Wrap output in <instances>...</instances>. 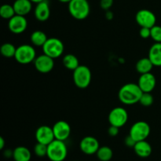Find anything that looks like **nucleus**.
I'll return each mask as SVG.
<instances>
[{
  "label": "nucleus",
  "instance_id": "2",
  "mask_svg": "<svg viewBox=\"0 0 161 161\" xmlns=\"http://www.w3.org/2000/svg\"><path fill=\"white\" fill-rule=\"evenodd\" d=\"M68 155V148L65 142L54 139L47 146V157L50 161H64Z\"/></svg>",
  "mask_w": 161,
  "mask_h": 161
},
{
  "label": "nucleus",
  "instance_id": "28",
  "mask_svg": "<svg viewBox=\"0 0 161 161\" xmlns=\"http://www.w3.org/2000/svg\"><path fill=\"white\" fill-rule=\"evenodd\" d=\"M34 153L38 157H44L47 155V146L37 142L34 147Z\"/></svg>",
  "mask_w": 161,
  "mask_h": 161
},
{
  "label": "nucleus",
  "instance_id": "15",
  "mask_svg": "<svg viewBox=\"0 0 161 161\" xmlns=\"http://www.w3.org/2000/svg\"><path fill=\"white\" fill-rule=\"evenodd\" d=\"M138 84L142 92L151 93L155 88L156 84H157V80H156L155 75L151 72L141 74L139 79H138Z\"/></svg>",
  "mask_w": 161,
  "mask_h": 161
},
{
  "label": "nucleus",
  "instance_id": "29",
  "mask_svg": "<svg viewBox=\"0 0 161 161\" xmlns=\"http://www.w3.org/2000/svg\"><path fill=\"white\" fill-rule=\"evenodd\" d=\"M151 38L156 42H161V26L154 25L151 28Z\"/></svg>",
  "mask_w": 161,
  "mask_h": 161
},
{
  "label": "nucleus",
  "instance_id": "12",
  "mask_svg": "<svg viewBox=\"0 0 161 161\" xmlns=\"http://www.w3.org/2000/svg\"><path fill=\"white\" fill-rule=\"evenodd\" d=\"M35 137L37 142L48 146L55 139L53 128L47 125L40 126L36 130Z\"/></svg>",
  "mask_w": 161,
  "mask_h": 161
},
{
  "label": "nucleus",
  "instance_id": "4",
  "mask_svg": "<svg viewBox=\"0 0 161 161\" xmlns=\"http://www.w3.org/2000/svg\"><path fill=\"white\" fill-rule=\"evenodd\" d=\"M91 71L87 66L80 65L76 69L73 71L72 79L75 86L80 89H85L91 84Z\"/></svg>",
  "mask_w": 161,
  "mask_h": 161
},
{
  "label": "nucleus",
  "instance_id": "3",
  "mask_svg": "<svg viewBox=\"0 0 161 161\" xmlns=\"http://www.w3.org/2000/svg\"><path fill=\"white\" fill-rule=\"evenodd\" d=\"M69 11L73 18L82 20L88 17L91 6L87 0H72L69 3Z\"/></svg>",
  "mask_w": 161,
  "mask_h": 161
},
{
  "label": "nucleus",
  "instance_id": "19",
  "mask_svg": "<svg viewBox=\"0 0 161 161\" xmlns=\"http://www.w3.org/2000/svg\"><path fill=\"white\" fill-rule=\"evenodd\" d=\"M148 58L154 66L161 67V42H155L149 48Z\"/></svg>",
  "mask_w": 161,
  "mask_h": 161
},
{
  "label": "nucleus",
  "instance_id": "8",
  "mask_svg": "<svg viewBox=\"0 0 161 161\" xmlns=\"http://www.w3.org/2000/svg\"><path fill=\"white\" fill-rule=\"evenodd\" d=\"M128 120V113L123 107H116L110 111L108 114V122L110 125L122 127Z\"/></svg>",
  "mask_w": 161,
  "mask_h": 161
},
{
  "label": "nucleus",
  "instance_id": "26",
  "mask_svg": "<svg viewBox=\"0 0 161 161\" xmlns=\"http://www.w3.org/2000/svg\"><path fill=\"white\" fill-rule=\"evenodd\" d=\"M15 15L16 13L13 5L4 4L0 7V16L2 18L9 20Z\"/></svg>",
  "mask_w": 161,
  "mask_h": 161
},
{
  "label": "nucleus",
  "instance_id": "14",
  "mask_svg": "<svg viewBox=\"0 0 161 161\" xmlns=\"http://www.w3.org/2000/svg\"><path fill=\"white\" fill-rule=\"evenodd\" d=\"M54 134L55 139L66 141L71 135V127L66 121L59 120L52 127Z\"/></svg>",
  "mask_w": 161,
  "mask_h": 161
},
{
  "label": "nucleus",
  "instance_id": "35",
  "mask_svg": "<svg viewBox=\"0 0 161 161\" xmlns=\"http://www.w3.org/2000/svg\"><path fill=\"white\" fill-rule=\"evenodd\" d=\"M105 17L108 20H112L113 18V14L109 10H107L106 13H105Z\"/></svg>",
  "mask_w": 161,
  "mask_h": 161
},
{
  "label": "nucleus",
  "instance_id": "17",
  "mask_svg": "<svg viewBox=\"0 0 161 161\" xmlns=\"http://www.w3.org/2000/svg\"><path fill=\"white\" fill-rule=\"evenodd\" d=\"M13 6L16 14L25 17L31 11L32 3L30 0H15Z\"/></svg>",
  "mask_w": 161,
  "mask_h": 161
},
{
  "label": "nucleus",
  "instance_id": "30",
  "mask_svg": "<svg viewBox=\"0 0 161 161\" xmlns=\"http://www.w3.org/2000/svg\"><path fill=\"white\" fill-rule=\"evenodd\" d=\"M114 0H101L100 6L104 10H109L110 8L113 6Z\"/></svg>",
  "mask_w": 161,
  "mask_h": 161
},
{
  "label": "nucleus",
  "instance_id": "5",
  "mask_svg": "<svg viewBox=\"0 0 161 161\" xmlns=\"http://www.w3.org/2000/svg\"><path fill=\"white\" fill-rule=\"evenodd\" d=\"M42 48L43 53L55 59V58H60L63 54L64 50V46L61 39L52 37L47 39Z\"/></svg>",
  "mask_w": 161,
  "mask_h": 161
},
{
  "label": "nucleus",
  "instance_id": "22",
  "mask_svg": "<svg viewBox=\"0 0 161 161\" xmlns=\"http://www.w3.org/2000/svg\"><path fill=\"white\" fill-rule=\"evenodd\" d=\"M47 39L48 38H47L46 33L41 30L34 31L30 36V40H31V43L36 47H42L47 42Z\"/></svg>",
  "mask_w": 161,
  "mask_h": 161
},
{
  "label": "nucleus",
  "instance_id": "7",
  "mask_svg": "<svg viewBox=\"0 0 161 161\" xmlns=\"http://www.w3.org/2000/svg\"><path fill=\"white\" fill-rule=\"evenodd\" d=\"M151 129L149 124L145 121H138L131 126L129 135L136 142L146 140L150 134Z\"/></svg>",
  "mask_w": 161,
  "mask_h": 161
},
{
  "label": "nucleus",
  "instance_id": "27",
  "mask_svg": "<svg viewBox=\"0 0 161 161\" xmlns=\"http://www.w3.org/2000/svg\"><path fill=\"white\" fill-rule=\"evenodd\" d=\"M153 96L151 94V93L143 92L140 98L139 103L141 104L142 106L145 107H149L153 104Z\"/></svg>",
  "mask_w": 161,
  "mask_h": 161
},
{
  "label": "nucleus",
  "instance_id": "18",
  "mask_svg": "<svg viewBox=\"0 0 161 161\" xmlns=\"http://www.w3.org/2000/svg\"><path fill=\"white\" fill-rule=\"evenodd\" d=\"M134 150L137 156L142 158H146L149 157L152 154V146L146 140L143 141L137 142L135 146H134Z\"/></svg>",
  "mask_w": 161,
  "mask_h": 161
},
{
  "label": "nucleus",
  "instance_id": "31",
  "mask_svg": "<svg viewBox=\"0 0 161 161\" xmlns=\"http://www.w3.org/2000/svg\"><path fill=\"white\" fill-rule=\"evenodd\" d=\"M139 35L142 39H148L151 37V28H141L139 31Z\"/></svg>",
  "mask_w": 161,
  "mask_h": 161
},
{
  "label": "nucleus",
  "instance_id": "9",
  "mask_svg": "<svg viewBox=\"0 0 161 161\" xmlns=\"http://www.w3.org/2000/svg\"><path fill=\"white\" fill-rule=\"evenodd\" d=\"M135 20L141 28L144 27V28H151L156 25L157 17L153 12L149 9H143L137 12L135 15Z\"/></svg>",
  "mask_w": 161,
  "mask_h": 161
},
{
  "label": "nucleus",
  "instance_id": "21",
  "mask_svg": "<svg viewBox=\"0 0 161 161\" xmlns=\"http://www.w3.org/2000/svg\"><path fill=\"white\" fill-rule=\"evenodd\" d=\"M153 64L150 61L149 58H143L138 60L135 65L136 71L140 74L148 73L151 72L153 68Z\"/></svg>",
  "mask_w": 161,
  "mask_h": 161
},
{
  "label": "nucleus",
  "instance_id": "6",
  "mask_svg": "<svg viewBox=\"0 0 161 161\" xmlns=\"http://www.w3.org/2000/svg\"><path fill=\"white\" fill-rule=\"evenodd\" d=\"M14 58L19 64H30L34 62L36 58V51L32 46L29 44H23L17 47Z\"/></svg>",
  "mask_w": 161,
  "mask_h": 161
},
{
  "label": "nucleus",
  "instance_id": "38",
  "mask_svg": "<svg viewBox=\"0 0 161 161\" xmlns=\"http://www.w3.org/2000/svg\"><path fill=\"white\" fill-rule=\"evenodd\" d=\"M30 1H31L32 3H36V4H37V3H40V2L43 1V0H30Z\"/></svg>",
  "mask_w": 161,
  "mask_h": 161
},
{
  "label": "nucleus",
  "instance_id": "32",
  "mask_svg": "<svg viewBox=\"0 0 161 161\" xmlns=\"http://www.w3.org/2000/svg\"><path fill=\"white\" fill-rule=\"evenodd\" d=\"M119 127H116V126H113V125H110L109 128L108 130V133L109 135V136L111 137H116L117 136L118 134H119Z\"/></svg>",
  "mask_w": 161,
  "mask_h": 161
},
{
  "label": "nucleus",
  "instance_id": "36",
  "mask_svg": "<svg viewBox=\"0 0 161 161\" xmlns=\"http://www.w3.org/2000/svg\"><path fill=\"white\" fill-rule=\"evenodd\" d=\"M5 147V140L3 137H0V149H3Z\"/></svg>",
  "mask_w": 161,
  "mask_h": 161
},
{
  "label": "nucleus",
  "instance_id": "37",
  "mask_svg": "<svg viewBox=\"0 0 161 161\" xmlns=\"http://www.w3.org/2000/svg\"><path fill=\"white\" fill-rule=\"evenodd\" d=\"M58 1L60 2V3H68L69 4V3H70L72 0H58Z\"/></svg>",
  "mask_w": 161,
  "mask_h": 161
},
{
  "label": "nucleus",
  "instance_id": "1",
  "mask_svg": "<svg viewBox=\"0 0 161 161\" xmlns=\"http://www.w3.org/2000/svg\"><path fill=\"white\" fill-rule=\"evenodd\" d=\"M142 93L138 83H129L121 86L118 92V97L123 104L130 105L139 102Z\"/></svg>",
  "mask_w": 161,
  "mask_h": 161
},
{
  "label": "nucleus",
  "instance_id": "23",
  "mask_svg": "<svg viewBox=\"0 0 161 161\" xmlns=\"http://www.w3.org/2000/svg\"><path fill=\"white\" fill-rule=\"evenodd\" d=\"M62 63L64 68L71 71H74L80 66L78 58L72 53L64 55L62 60Z\"/></svg>",
  "mask_w": 161,
  "mask_h": 161
},
{
  "label": "nucleus",
  "instance_id": "25",
  "mask_svg": "<svg viewBox=\"0 0 161 161\" xmlns=\"http://www.w3.org/2000/svg\"><path fill=\"white\" fill-rule=\"evenodd\" d=\"M96 155L100 161H109L113 158V152L108 146H102L98 149Z\"/></svg>",
  "mask_w": 161,
  "mask_h": 161
},
{
  "label": "nucleus",
  "instance_id": "11",
  "mask_svg": "<svg viewBox=\"0 0 161 161\" xmlns=\"http://www.w3.org/2000/svg\"><path fill=\"white\" fill-rule=\"evenodd\" d=\"M28 27V20L25 16L16 14L15 16L9 19L8 22V28L12 33L16 35L21 34Z\"/></svg>",
  "mask_w": 161,
  "mask_h": 161
},
{
  "label": "nucleus",
  "instance_id": "33",
  "mask_svg": "<svg viewBox=\"0 0 161 161\" xmlns=\"http://www.w3.org/2000/svg\"><path fill=\"white\" fill-rule=\"evenodd\" d=\"M136 142H137L135 141L133 138H131L130 135H128V136L125 138V140H124V143H125L126 146H127V147L130 148H134V146H135Z\"/></svg>",
  "mask_w": 161,
  "mask_h": 161
},
{
  "label": "nucleus",
  "instance_id": "34",
  "mask_svg": "<svg viewBox=\"0 0 161 161\" xmlns=\"http://www.w3.org/2000/svg\"><path fill=\"white\" fill-rule=\"evenodd\" d=\"M13 154H14V150H11V149H6L4 151V157L6 158H11L13 157Z\"/></svg>",
  "mask_w": 161,
  "mask_h": 161
},
{
  "label": "nucleus",
  "instance_id": "16",
  "mask_svg": "<svg viewBox=\"0 0 161 161\" xmlns=\"http://www.w3.org/2000/svg\"><path fill=\"white\" fill-rule=\"evenodd\" d=\"M34 15L39 21H47L50 16V8L47 0L37 3L34 10Z\"/></svg>",
  "mask_w": 161,
  "mask_h": 161
},
{
  "label": "nucleus",
  "instance_id": "24",
  "mask_svg": "<svg viewBox=\"0 0 161 161\" xmlns=\"http://www.w3.org/2000/svg\"><path fill=\"white\" fill-rule=\"evenodd\" d=\"M16 50L17 47H15L14 44L10 42H5L0 47V53L4 58H11L15 56Z\"/></svg>",
  "mask_w": 161,
  "mask_h": 161
},
{
  "label": "nucleus",
  "instance_id": "20",
  "mask_svg": "<svg viewBox=\"0 0 161 161\" xmlns=\"http://www.w3.org/2000/svg\"><path fill=\"white\" fill-rule=\"evenodd\" d=\"M13 159L14 161H30L31 159V151L25 146H17L14 149Z\"/></svg>",
  "mask_w": 161,
  "mask_h": 161
},
{
  "label": "nucleus",
  "instance_id": "10",
  "mask_svg": "<svg viewBox=\"0 0 161 161\" xmlns=\"http://www.w3.org/2000/svg\"><path fill=\"white\" fill-rule=\"evenodd\" d=\"M34 66L36 70L42 74L48 73L53 70L54 67V61L53 58L47 56V54H40L34 61Z\"/></svg>",
  "mask_w": 161,
  "mask_h": 161
},
{
  "label": "nucleus",
  "instance_id": "13",
  "mask_svg": "<svg viewBox=\"0 0 161 161\" xmlns=\"http://www.w3.org/2000/svg\"><path fill=\"white\" fill-rule=\"evenodd\" d=\"M100 148L99 142L96 138L93 136H86L80 141V149L86 155H94L97 153Z\"/></svg>",
  "mask_w": 161,
  "mask_h": 161
},
{
  "label": "nucleus",
  "instance_id": "39",
  "mask_svg": "<svg viewBox=\"0 0 161 161\" xmlns=\"http://www.w3.org/2000/svg\"><path fill=\"white\" fill-rule=\"evenodd\" d=\"M73 161H79V160H73Z\"/></svg>",
  "mask_w": 161,
  "mask_h": 161
}]
</instances>
